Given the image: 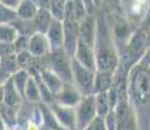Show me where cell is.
Segmentation results:
<instances>
[{
  "label": "cell",
  "mask_w": 150,
  "mask_h": 130,
  "mask_svg": "<svg viewBox=\"0 0 150 130\" xmlns=\"http://www.w3.org/2000/svg\"><path fill=\"white\" fill-rule=\"evenodd\" d=\"M136 65H138L140 68H145V69L150 68V46L146 48V51L144 52V55L141 56V59L136 63Z\"/></svg>",
  "instance_id": "obj_23"
},
{
  "label": "cell",
  "mask_w": 150,
  "mask_h": 130,
  "mask_svg": "<svg viewBox=\"0 0 150 130\" xmlns=\"http://www.w3.org/2000/svg\"><path fill=\"white\" fill-rule=\"evenodd\" d=\"M11 78V74H8L5 70H3L1 68H0V86H3L5 82H7L8 79Z\"/></svg>",
  "instance_id": "obj_25"
},
{
  "label": "cell",
  "mask_w": 150,
  "mask_h": 130,
  "mask_svg": "<svg viewBox=\"0 0 150 130\" xmlns=\"http://www.w3.org/2000/svg\"><path fill=\"white\" fill-rule=\"evenodd\" d=\"M16 20H18L16 11L11 9L0 3V24H12Z\"/></svg>",
  "instance_id": "obj_21"
},
{
  "label": "cell",
  "mask_w": 150,
  "mask_h": 130,
  "mask_svg": "<svg viewBox=\"0 0 150 130\" xmlns=\"http://www.w3.org/2000/svg\"><path fill=\"white\" fill-rule=\"evenodd\" d=\"M149 69H150V68H149Z\"/></svg>",
  "instance_id": "obj_30"
},
{
  "label": "cell",
  "mask_w": 150,
  "mask_h": 130,
  "mask_svg": "<svg viewBox=\"0 0 150 130\" xmlns=\"http://www.w3.org/2000/svg\"><path fill=\"white\" fill-rule=\"evenodd\" d=\"M38 74H39V78L42 79V82L45 83V86L48 89V91H50L51 94H52V96L55 98L59 94V91L63 89L64 82L55 73L48 70V69H39Z\"/></svg>",
  "instance_id": "obj_12"
},
{
  "label": "cell",
  "mask_w": 150,
  "mask_h": 130,
  "mask_svg": "<svg viewBox=\"0 0 150 130\" xmlns=\"http://www.w3.org/2000/svg\"><path fill=\"white\" fill-rule=\"evenodd\" d=\"M0 68L5 70L8 74H14L18 70V63H17V53L8 55V56L0 57Z\"/></svg>",
  "instance_id": "obj_20"
},
{
  "label": "cell",
  "mask_w": 150,
  "mask_h": 130,
  "mask_svg": "<svg viewBox=\"0 0 150 130\" xmlns=\"http://www.w3.org/2000/svg\"><path fill=\"white\" fill-rule=\"evenodd\" d=\"M100 3H102V0H93L94 7H97V8H99V7H100Z\"/></svg>",
  "instance_id": "obj_28"
},
{
  "label": "cell",
  "mask_w": 150,
  "mask_h": 130,
  "mask_svg": "<svg viewBox=\"0 0 150 130\" xmlns=\"http://www.w3.org/2000/svg\"><path fill=\"white\" fill-rule=\"evenodd\" d=\"M52 16H51L50 11L48 9H43V8H39L38 9V13L37 16L34 17L33 20V24H34V27H35V31L37 33H42V34H46L50 27L51 22H52Z\"/></svg>",
  "instance_id": "obj_16"
},
{
  "label": "cell",
  "mask_w": 150,
  "mask_h": 130,
  "mask_svg": "<svg viewBox=\"0 0 150 130\" xmlns=\"http://www.w3.org/2000/svg\"><path fill=\"white\" fill-rule=\"evenodd\" d=\"M25 99L31 104L41 103V92H39V86L37 82V78L30 76L28 79L26 87H25Z\"/></svg>",
  "instance_id": "obj_17"
},
{
  "label": "cell",
  "mask_w": 150,
  "mask_h": 130,
  "mask_svg": "<svg viewBox=\"0 0 150 130\" xmlns=\"http://www.w3.org/2000/svg\"><path fill=\"white\" fill-rule=\"evenodd\" d=\"M48 44H50V52L57 51L63 48V42H64V34H63V22L57 21V20H52L50 27H48L47 33Z\"/></svg>",
  "instance_id": "obj_10"
},
{
  "label": "cell",
  "mask_w": 150,
  "mask_h": 130,
  "mask_svg": "<svg viewBox=\"0 0 150 130\" xmlns=\"http://www.w3.org/2000/svg\"><path fill=\"white\" fill-rule=\"evenodd\" d=\"M18 31L12 24H0V43H14Z\"/></svg>",
  "instance_id": "obj_19"
},
{
  "label": "cell",
  "mask_w": 150,
  "mask_h": 130,
  "mask_svg": "<svg viewBox=\"0 0 150 130\" xmlns=\"http://www.w3.org/2000/svg\"><path fill=\"white\" fill-rule=\"evenodd\" d=\"M114 76L115 73L96 70V74H94V86H93L94 94L107 92L112 87V85H114Z\"/></svg>",
  "instance_id": "obj_13"
},
{
  "label": "cell",
  "mask_w": 150,
  "mask_h": 130,
  "mask_svg": "<svg viewBox=\"0 0 150 130\" xmlns=\"http://www.w3.org/2000/svg\"><path fill=\"white\" fill-rule=\"evenodd\" d=\"M63 34H64L63 50L72 59L74 56L77 43H79V22L74 18H64L63 20Z\"/></svg>",
  "instance_id": "obj_6"
},
{
  "label": "cell",
  "mask_w": 150,
  "mask_h": 130,
  "mask_svg": "<svg viewBox=\"0 0 150 130\" xmlns=\"http://www.w3.org/2000/svg\"><path fill=\"white\" fill-rule=\"evenodd\" d=\"M48 108H50L52 115L56 117L59 124L65 130H74V124H76V121H74V108L59 105V104H56L55 102L51 103L48 105Z\"/></svg>",
  "instance_id": "obj_8"
},
{
  "label": "cell",
  "mask_w": 150,
  "mask_h": 130,
  "mask_svg": "<svg viewBox=\"0 0 150 130\" xmlns=\"http://www.w3.org/2000/svg\"><path fill=\"white\" fill-rule=\"evenodd\" d=\"M96 96V109H97V116L106 118V116L112 111L111 105H110L108 99V91L107 92H99V94H94Z\"/></svg>",
  "instance_id": "obj_18"
},
{
  "label": "cell",
  "mask_w": 150,
  "mask_h": 130,
  "mask_svg": "<svg viewBox=\"0 0 150 130\" xmlns=\"http://www.w3.org/2000/svg\"><path fill=\"white\" fill-rule=\"evenodd\" d=\"M73 57L81 65L85 66V68L90 69V70H96V56H94L93 48L88 47V46L82 44L81 42H79Z\"/></svg>",
  "instance_id": "obj_11"
},
{
  "label": "cell",
  "mask_w": 150,
  "mask_h": 130,
  "mask_svg": "<svg viewBox=\"0 0 150 130\" xmlns=\"http://www.w3.org/2000/svg\"><path fill=\"white\" fill-rule=\"evenodd\" d=\"M97 21L96 42H94V56H96V70L115 73L119 68L120 57L115 40L112 38L111 26L106 14H99Z\"/></svg>",
  "instance_id": "obj_2"
},
{
  "label": "cell",
  "mask_w": 150,
  "mask_h": 130,
  "mask_svg": "<svg viewBox=\"0 0 150 130\" xmlns=\"http://www.w3.org/2000/svg\"><path fill=\"white\" fill-rule=\"evenodd\" d=\"M85 130H107L106 126V120L102 117H96L88 126L85 128Z\"/></svg>",
  "instance_id": "obj_22"
},
{
  "label": "cell",
  "mask_w": 150,
  "mask_h": 130,
  "mask_svg": "<svg viewBox=\"0 0 150 130\" xmlns=\"http://www.w3.org/2000/svg\"><path fill=\"white\" fill-rule=\"evenodd\" d=\"M71 66H72V83L76 86V89L80 91V94L82 96L93 95L96 70H90V69L85 68L74 57L71 59Z\"/></svg>",
  "instance_id": "obj_3"
},
{
  "label": "cell",
  "mask_w": 150,
  "mask_h": 130,
  "mask_svg": "<svg viewBox=\"0 0 150 130\" xmlns=\"http://www.w3.org/2000/svg\"><path fill=\"white\" fill-rule=\"evenodd\" d=\"M122 16L131 25L141 24L146 20L150 0H119Z\"/></svg>",
  "instance_id": "obj_4"
},
{
  "label": "cell",
  "mask_w": 150,
  "mask_h": 130,
  "mask_svg": "<svg viewBox=\"0 0 150 130\" xmlns=\"http://www.w3.org/2000/svg\"><path fill=\"white\" fill-rule=\"evenodd\" d=\"M127 98L136 118L137 130L150 125V69L132 65L127 74Z\"/></svg>",
  "instance_id": "obj_1"
},
{
  "label": "cell",
  "mask_w": 150,
  "mask_h": 130,
  "mask_svg": "<svg viewBox=\"0 0 150 130\" xmlns=\"http://www.w3.org/2000/svg\"><path fill=\"white\" fill-rule=\"evenodd\" d=\"M8 126L5 125V122H4V120L1 118V116H0V130H7Z\"/></svg>",
  "instance_id": "obj_26"
},
{
  "label": "cell",
  "mask_w": 150,
  "mask_h": 130,
  "mask_svg": "<svg viewBox=\"0 0 150 130\" xmlns=\"http://www.w3.org/2000/svg\"><path fill=\"white\" fill-rule=\"evenodd\" d=\"M81 99H82V95L80 94V91L77 90L73 83H64V86L59 91V94L54 98V102L59 104V105L74 108Z\"/></svg>",
  "instance_id": "obj_7"
},
{
  "label": "cell",
  "mask_w": 150,
  "mask_h": 130,
  "mask_svg": "<svg viewBox=\"0 0 150 130\" xmlns=\"http://www.w3.org/2000/svg\"><path fill=\"white\" fill-rule=\"evenodd\" d=\"M3 99H4V85L0 86V103H3Z\"/></svg>",
  "instance_id": "obj_27"
},
{
  "label": "cell",
  "mask_w": 150,
  "mask_h": 130,
  "mask_svg": "<svg viewBox=\"0 0 150 130\" xmlns=\"http://www.w3.org/2000/svg\"><path fill=\"white\" fill-rule=\"evenodd\" d=\"M97 117L96 96H82L80 103L74 107V130H85V128Z\"/></svg>",
  "instance_id": "obj_5"
},
{
  "label": "cell",
  "mask_w": 150,
  "mask_h": 130,
  "mask_svg": "<svg viewBox=\"0 0 150 130\" xmlns=\"http://www.w3.org/2000/svg\"><path fill=\"white\" fill-rule=\"evenodd\" d=\"M149 130H150V125H149Z\"/></svg>",
  "instance_id": "obj_29"
},
{
  "label": "cell",
  "mask_w": 150,
  "mask_h": 130,
  "mask_svg": "<svg viewBox=\"0 0 150 130\" xmlns=\"http://www.w3.org/2000/svg\"><path fill=\"white\" fill-rule=\"evenodd\" d=\"M17 17L18 20L22 21H33L34 17L38 13V8H37L35 1L33 0H21L20 7L17 8Z\"/></svg>",
  "instance_id": "obj_15"
},
{
  "label": "cell",
  "mask_w": 150,
  "mask_h": 130,
  "mask_svg": "<svg viewBox=\"0 0 150 130\" xmlns=\"http://www.w3.org/2000/svg\"><path fill=\"white\" fill-rule=\"evenodd\" d=\"M28 51L33 55L37 59L46 56L50 53V44L46 34L42 33H35L29 38V46H28Z\"/></svg>",
  "instance_id": "obj_9"
},
{
  "label": "cell",
  "mask_w": 150,
  "mask_h": 130,
  "mask_svg": "<svg viewBox=\"0 0 150 130\" xmlns=\"http://www.w3.org/2000/svg\"><path fill=\"white\" fill-rule=\"evenodd\" d=\"M22 98L21 95L18 94V91L14 87V83L12 79V76L11 78L4 83V99H3V103L7 104L9 107H14V108H18L22 104Z\"/></svg>",
  "instance_id": "obj_14"
},
{
  "label": "cell",
  "mask_w": 150,
  "mask_h": 130,
  "mask_svg": "<svg viewBox=\"0 0 150 130\" xmlns=\"http://www.w3.org/2000/svg\"><path fill=\"white\" fill-rule=\"evenodd\" d=\"M0 3H1L3 5H5V7L11 8V9L17 11V8L20 7V3H21V0H0Z\"/></svg>",
  "instance_id": "obj_24"
}]
</instances>
